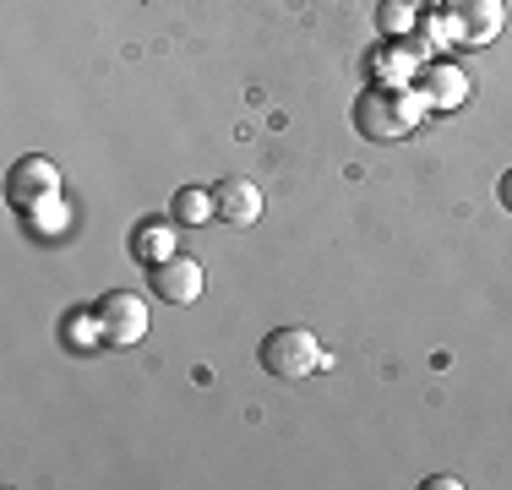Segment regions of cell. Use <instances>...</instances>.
Here are the masks:
<instances>
[{
  "label": "cell",
  "mask_w": 512,
  "mask_h": 490,
  "mask_svg": "<svg viewBox=\"0 0 512 490\" xmlns=\"http://www.w3.org/2000/svg\"><path fill=\"white\" fill-rule=\"evenodd\" d=\"M256 354H262V371L278 376V382H300V376H311L327 365L322 343H316V333H306V327H278V333L262 338Z\"/></svg>",
  "instance_id": "2"
},
{
  "label": "cell",
  "mask_w": 512,
  "mask_h": 490,
  "mask_svg": "<svg viewBox=\"0 0 512 490\" xmlns=\"http://www.w3.org/2000/svg\"><path fill=\"white\" fill-rule=\"evenodd\" d=\"M213 218L229 224V229H251L256 218H262V191H256L251 180H240V175H224L213 186Z\"/></svg>",
  "instance_id": "7"
},
{
  "label": "cell",
  "mask_w": 512,
  "mask_h": 490,
  "mask_svg": "<svg viewBox=\"0 0 512 490\" xmlns=\"http://www.w3.org/2000/svg\"><path fill=\"white\" fill-rule=\"evenodd\" d=\"M169 213H175L180 224H207V218H213V191H202V186H180V191H175V202H169Z\"/></svg>",
  "instance_id": "9"
},
{
  "label": "cell",
  "mask_w": 512,
  "mask_h": 490,
  "mask_svg": "<svg viewBox=\"0 0 512 490\" xmlns=\"http://www.w3.org/2000/svg\"><path fill=\"white\" fill-rule=\"evenodd\" d=\"M93 327H99L104 343H120V349H131V343L148 338V305H142V294H104L99 300V316H93Z\"/></svg>",
  "instance_id": "3"
},
{
  "label": "cell",
  "mask_w": 512,
  "mask_h": 490,
  "mask_svg": "<svg viewBox=\"0 0 512 490\" xmlns=\"http://www.w3.org/2000/svg\"><path fill=\"white\" fill-rule=\"evenodd\" d=\"M28 218H33V224H39V229H44V235H55V229L66 224V202H60V196H50V202H39V207H33Z\"/></svg>",
  "instance_id": "12"
},
{
  "label": "cell",
  "mask_w": 512,
  "mask_h": 490,
  "mask_svg": "<svg viewBox=\"0 0 512 490\" xmlns=\"http://www.w3.org/2000/svg\"><path fill=\"white\" fill-rule=\"evenodd\" d=\"M376 22H382L387 33H404L409 28V0H387V6L376 11Z\"/></svg>",
  "instance_id": "13"
},
{
  "label": "cell",
  "mask_w": 512,
  "mask_h": 490,
  "mask_svg": "<svg viewBox=\"0 0 512 490\" xmlns=\"http://www.w3.org/2000/svg\"><path fill=\"white\" fill-rule=\"evenodd\" d=\"M496 196H502V207H512V175H502V186H496Z\"/></svg>",
  "instance_id": "14"
},
{
  "label": "cell",
  "mask_w": 512,
  "mask_h": 490,
  "mask_svg": "<svg viewBox=\"0 0 512 490\" xmlns=\"http://www.w3.org/2000/svg\"><path fill=\"white\" fill-rule=\"evenodd\" d=\"M420 93H425V104L431 109H458L463 98H469V77H463L458 66H425V77H420Z\"/></svg>",
  "instance_id": "8"
},
{
  "label": "cell",
  "mask_w": 512,
  "mask_h": 490,
  "mask_svg": "<svg viewBox=\"0 0 512 490\" xmlns=\"http://www.w3.org/2000/svg\"><path fill=\"white\" fill-rule=\"evenodd\" d=\"M409 6H442V0H409Z\"/></svg>",
  "instance_id": "15"
},
{
  "label": "cell",
  "mask_w": 512,
  "mask_h": 490,
  "mask_svg": "<svg viewBox=\"0 0 512 490\" xmlns=\"http://www.w3.org/2000/svg\"><path fill=\"white\" fill-rule=\"evenodd\" d=\"M376 77H387L382 88H404V77H409V55H404V49H387V55H376Z\"/></svg>",
  "instance_id": "11"
},
{
  "label": "cell",
  "mask_w": 512,
  "mask_h": 490,
  "mask_svg": "<svg viewBox=\"0 0 512 490\" xmlns=\"http://www.w3.org/2000/svg\"><path fill=\"white\" fill-rule=\"evenodd\" d=\"M425 93L420 88H365L355 98V131L365 142H404L425 120Z\"/></svg>",
  "instance_id": "1"
},
{
  "label": "cell",
  "mask_w": 512,
  "mask_h": 490,
  "mask_svg": "<svg viewBox=\"0 0 512 490\" xmlns=\"http://www.w3.org/2000/svg\"><path fill=\"white\" fill-rule=\"evenodd\" d=\"M447 17H453V39L458 44L480 49V44H491L496 33H502L507 11H502V0H453Z\"/></svg>",
  "instance_id": "6"
},
{
  "label": "cell",
  "mask_w": 512,
  "mask_h": 490,
  "mask_svg": "<svg viewBox=\"0 0 512 490\" xmlns=\"http://www.w3.org/2000/svg\"><path fill=\"white\" fill-rule=\"evenodd\" d=\"M148 284H153V294H158L164 305H197V300H202V289H207V273H202L197 256L169 251L164 262H153V267H148Z\"/></svg>",
  "instance_id": "4"
},
{
  "label": "cell",
  "mask_w": 512,
  "mask_h": 490,
  "mask_svg": "<svg viewBox=\"0 0 512 490\" xmlns=\"http://www.w3.org/2000/svg\"><path fill=\"white\" fill-rule=\"evenodd\" d=\"M131 245H137V256L153 267V262H164V256L175 251V235H169L164 224H148V229H137V240H131Z\"/></svg>",
  "instance_id": "10"
},
{
  "label": "cell",
  "mask_w": 512,
  "mask_h": 490,
  "mask_svg": "<svg viewBox=\"0 0 512 490\" xmlns=\"http://www.w3.org/2000/svg\"><path fill=\"white\" fill-rule=\"evenodd\" d=\"M6 196H11V207L33 213L39 202L60 196V169L50 164V158H39V153L17 158V164H11V175H6Z\"/></svg>",
  "instance_id": "5"
}]
</instances>
